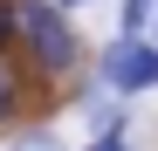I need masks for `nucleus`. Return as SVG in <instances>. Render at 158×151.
Segmentation results:
<instances>
[{
	"label": "nucleus",
	"mask_w": 158,
	"mask_h": 151,
	"mask_svg": "<svg viewBox=\"0 0 158 151\" xmlns=\"http://www.w3.org/2000/svg\"><path fill=\"white\" fill-rule=\"evenodd\" d=\"M21 41L35 55V76H62L83 55V41L69 28V7H55V0H21Z\"/></svg>",
	"instance_id": "nucleus-1"
},
{
	"label": "nucleus",
	"mask_w": 158,
	"mask_h": 151,
	"mask_svg": "<svg viewBox=\"0 0 158 151\" xmlns=\"http://www.w3.org/2000/svg\"><path fill=\"white\" fill-rule=\"evenodd\" d=\"M103 89H117V96L158 89V41L151 35H117L103 48Z\"/></svg>",
	"instance_id": "nucleus-2"
},
{
	"label": "nucleus",
	"mask_w": 158,
	"mask_h": 151,
	"mask_svg": "<svg viewBox=\"0 0 158 151\" xmlns=\"http://www.w3.org/2000/svg\"><path fill=\"white\" fill-rule=\"evenodd\" d=\"M21 110H28V76H21L7 62V48H0V124H14Z\"/></svg>",
	"instance_id": "nucleus-3"
},
{
	"label": "nucleus",
	"mask_w": 158,
	"mask_h": 151,
	"mask_svg": "<svg viewBox=\"0 0 158 151\" xmlns=\"http://www.w3.org/2000/svg\"><path fill=\"white\" fill-rule=\"evenodd\" d=\"M151 7H158V0H124V28L117 35H144L151 28Z\"/></svg>",
	"instance_id": "nucleus-4"
},
{
	"label": "nucleus",
	"mask_w": 158,
	"mask_h": 151,
	"mask_svg": "<svg viewBox=\"0 0 158 151\" xmlns=\"http://www.w3.org/2000/svg\"><path fill=\"white\" fill-rule=\"evenodd\" d=\"M89 124H96V131H124V103H103V96H96V103H89Z\"/></svg>",
	"instance_id": "nucleus-5"
},
{
	"label": "nucleus",
	"mask_w": 158,
	"mask_h": 151,
	"mask_svg": "<svg viewBox=\"0 0 158 151\" xmlns=\"http://www.w3.org/2000/svg\"><path fill=\"white\" fill-rule=\"evenodd\" d=\"M7 151H69V144H62L55 131H28V137H14Z\"/></svg>",
	"instance_id": "nucleus-6"
},
{
	"label": "nucleus",
	"mask_w": 158,
	"mask_h": 151,
	"mask_svg": "<svg viewBox=\"0 0 158 151\" xmlns=\"http://www.w3.org/2000/svg\"><path fill=\"white\" fill-rule=\"evenodd\" d=\"M14 35H21V7H14V0H0V48H7Z\"/></svg>",
	"instance_id": "nucleus-7"
},
{
	"label": "nucleus",
	"mask_w": 158,
	"mask_h": 151,
	"mask_svg": "<svg viewBox=\"0 0 158 151\" xmlns=\"http://www.w3.org/2000/svg\"><path fill=\"white\" fill-rule=\"evenodd\" d=\"M89 151H131V144H124V131H96V144H89Z\"/></svg>",
	"instance_id": "nucleus-8"
},
{
	"label": "nucleus",
	"mask_w": 158,
	"mask_h": 151,
	"mask_svg": "<svg viewBox=\"0 0 158 151\" xmlns=\"http://www.w3.org/2000/svg\"><path fill=\"white\" fill-rule=\"evenodd\" d=\"M55 7H69V14H76V7H89V0H55Z\"/></svg>",
	"instance_id": "nucleus-9"
},
{
	"label": "nucleus",
	"mask_w": 158,
	"mask_h": 151,
	"mask_svg": "<svg viewBox=\"0 0 158 151\" xmlns=\"http://www.w3.org/2000/svg\"><path fill=\"white\" fill-rule=\"evenodd\" d=\"M144 35H151V41H158V7H151V28H144Z\"/></svg>",
	"instance_id": "nucleus-10"
}]
</instances>
